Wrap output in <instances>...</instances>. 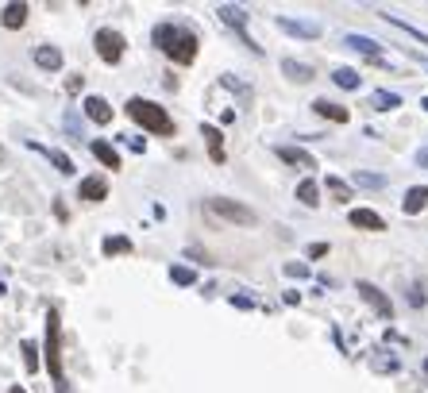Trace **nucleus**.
<instances>
[{
    "mask_svg": "<svg viewBox=\"0 0 428 393\" xmlns=\"http://www.w3.org/2000/svg\"><path fill=\"white\" fill-rule=\"evenodd\" d=\"M151 39H154V47H162V51H166L170 62H177V66H189V62L197 58V35L185 31V27L159 24Z\"/></svg>",
    "mask_w": 428,
    "mask_h": 393,
    "instance_id": "f257e3e1",
    "label": "nucleus"
},
{
    "mask_svg": "<svg viewBox=\"0 0 428 393\" xmlns=\"http://www.w3.org/2000/svg\"><path fill=\"white\" fill-rule=\"evenodd\" d=\"M127 116L143 127V131H154V135H174V120L162 104L154 101H143V97H132L127 101Z\"/></svg>",
    "mask_w": 428,
    "mask_h": 393,
    "instance_id": "f03ea898",
    "label": "nucleus"
},
{
    "mask_svg": "<svg viewBox=\"0 0 428 393\" xmlns=\"http://www.w3.org/2000/svg\"><path fill=\"white\" fill-rule=\"evenodd\" d=\"M42 355H47V370H51L54 385L66 393V370H62V320H58V309L47 312V347H42Z\"/></svg>",
    "mask_w": 428,
    "mask_h": 393,
    "instance_id": "7ed1b4c3",
    "label": "nucleus"
},
{
    "mask_svg": "<svg viewBox=\"0 0 428 393\" xmlns=\"http://www.w3.org/2000/svg\"><path fill=\"white\" fill-rule=\"evenodd\" d=\"M205 209H209L212 216L228 220V224H244V227L259 224V216H255V212L247 209V204H239V201H228V197H212V201H205Z\"/></svg>",
    "mask_w": 428,
    "mask_h": 393,
    "instance_id": "20e7f679",
    "label": "nucleus"
},
{
    "mask_svg": "<svg viewBox=\"0 0 428 393\" xmlns=\"http://www.w3.org/2000/svg\"><path fill=\"white\" fill-rule=\"evenodd\" d=\"M93 42H97V54H101V62H109V66H116V62L124 58V35L112 31V27H101Z\"/></svg>",
    "mask_w": 428,
    "mask_h": 393,
    "instance_id": "39448f33",
    "label": "nucleus"
},
{
    "mask_svg": "<svg viewBox=\"0 0 428 393\" xmlns=\"http://www.w3.org/2000/svg\"><path fill=\"white\" fill-rule=\"evenodd\" d=\"M359 297L370 305V309L378 312V316H394V305H390V297L378 285H370V282H359Z\"/></svg>",
    "mask_w": 428,
    "mask_h": 393,
    "instance_id": "423d86ee",
    "label": "nucleus"
},
{
    "mask_svg": "<svg viewBox=\"0 0 428 393\" xmlns=\"http://www.w3.org/2000/svg\"><path fill=\"white\" fill-rule=\"evenodd\" d=\"M77 197H81V201H104V197H109V182H104L101 174H93V177H81V185H77Z\"/></svg>",
    "mask_w": 428,
    "mask_h": 393,
    "instance_id": "0eeeda50",
    "label": "nucleus"
},
{
    "mask_svg": "<svg viewBox=\"0 0 428 393\" xmlns=\"http://www.w3.org/2000/svg\"><path fill=\"white\" fill-rule=\"evenodd\" d=\"M347 220H351V227H363V232H386V220L370 209H351Z\"/></svg>",
    "mask_w": 428,
    "mask_h": 393,
    "instance_id": "6e6552de",
    "label": "nucleus"
},
{
    "mask_svg": "<svg viewBox=\"0 0 428 393\" xmlns=\"http://www.w3.org/2000/svg\"><path fill=\"white\" fill-rule=\"evenodd\" d=\"M85 116L93 124H112V104L104 97H85Z\"/></svg>",
    "mask_w": 428,
    "mask_h": 393,
    "instance_id": "1a4fd4ad",
    "label": "nucleus"
},
{
    "mask_svg": "<svg viewBox=\"0 0 428 393\" xmlns=\"http://www.w3.org/2000/svg\"><path fill=\"white\" fill-rule=\"evenodd\" d=\"M278 159L290 162V166H301V170H317V159L301 147H278Z\"/></svg>",
    "mask_w": 428,
    "mask_h": 393,
    "instance_id": "9d476101",
    "label": "nucleus"
},
{
    "mask_svg": "<svg viewBox=\"0 0 428 393\" xmlns=\"http://www.w3.org/2000/svg\"><path fill=\"white\" fill-rule=\"evenodd\" d=\"M89 151L97 154V162H101L104 170H120V154H116V147H112V143L93 139V143H89Z\"/></svg>",
    "mask_w": 428,
    "mask_h": 393,
    "instance_id": "9b49d317",
    "label": "nucleus"
},
{
    "mask_svg": "<svg viewBox=\"0 0 428 393\" xmlns=\"http://www.w3.org/2000/svg\"><path fill=\"white\" fill-rule=\"evenodd\" d=\"M312 112H320V116H328V120H336V124H347V120H351V112H347L344 104L328 101V97H320V101H312Z\"/></svg>",
    "mask_w": 428,
    "mask_h": 393,
    "instance_id": "f8f14e48",
    "label": "nucleus"
},
{
    "mask_svg": "<svg viewBox=\"0 0 428 393\" xmlns=\"http://www.w3.org/2000/svg\"><path fill=\"white\" fill-rule=\"evenodd\" d=\"M35 66L39 70H62V51L58 47H39V51H35Z\"/></svg>",
    "mask_w": 428,
    "mask_h": 393,
    "instance_id": "ddd939ff",
    "label": "nucleus"
},
{
    "mask_svg": "<svg viewBox=\"0 0 428 393\" xmlns=\"http://www.w3.org/2000/svg\"><path fill=\"white\" fill-rule=\"evenodd\" d=\"M347 47H351V51H363L367 58H374V62H382V51H378V42L367 39V35H347Z\"/></svg>",
    "mask_w": 428,
    "mask_h": 393,
    "instance_id": "4468645a",
    "label": "nucleus"
},
{
    "mask_svg": "<svg viewBox=\"0 0 428 393\" xmlns=\"http://www.w3.org/2000/svg\"><path fill=\"white\" fill-rule=\"evenodd\" d=\"M201 131H205V143H209V154H212V162H224V135H220L212 124H205Z\"/></svg>",
    "mask_w": 428,
    "mask_h": 393,
    "instance_id": "2eb2a0df",
    "label": "nucleus"
},
{
    "mask_svg": "<svg viewBox=\"0 0 428 393\" xmlns=\"http://www.w3.org/2000/svg\"><path fill=\"white\" fill-rule=\"evenodd\" d=\"M425 204H428V185H417V189L405 193V204H402V209L409 212V216H417V212L425 209Z\"/></svg>",
    "mask_w": 428,
    "mask_h": 393,
    "instance_id": "dca6fc26",
    "label": "nucleus"
},
{
    "mask_svg": "<svg viewBox=\"0 0 428 393\" xmlns=\"http://www.w3.org/2000/svg\"><path fill=\"white\" fill-rule=\"evenodd\" d=\"M278 27H282V31H290V35H305V39H317L320 35V27L317 24H301V19H278Z\"/></svg>",
    "mask_w": 428,
    "mask_h": 393,
    "instance_id": "f3484780",
    "label": "nucleus"
},
{
    "mask_svg": "<svg viewBox=\"0 0 428 393\" xmlns=\"http://www.w3.org/2000/svg\"><path fill=\"white\" fill-rule=\"evenodd\" d=\"M297 201L309 204V209H317V204H320V185L312 182V177H305V182L297 185Z\"/></svg>",
    "mask_w": 428,
    "mask_h": 393,
    "instance_id": "a211bd4d",
    "label": "nucleus"
},
{
    "mask_svg": "<svg viewBox=\"0 0 428 393\" xmlns=\"http://www.w3.org/2000/svg\"><path fill=\"white\" fill-rule=\"evenodd\" d=\"M282 74L294 77V81H312V66H305V62H294V58L282 62Z\"/></svg>",
    "mask_w": 428,
    "mask_h": 393,
    "instance_id": "6ab92c4d",
    "label": "nucleus"
},
{
    "mask_svg": "<svg viewBox=\"0 0 428 393\" xmlns=\"http://www.w3.org/2000/svg\"><path fill=\"white\" fill-rule=\"evenodd\" d=\"M0 19H4V27H12V31H16V27H24L27 24V4H8Z\"/></svg>",
    "mask_w": 428,
    "mask_h": 393,
    "instance_id": "aec40b11",
    "label": "nucleus"
},
{
    "mask_svg": "<svg viewBox=\"0 0 428 393\" xmlns=\"http://www.w3.org/2000/svg\"><path fill=\"white\" fill-rule=\"evenodd\" d=\"M370 104H374L378 112H390V109H397V104H402V97H397V93H386V89H378L374 97H370Z\"/></svg>",
    "mask_w": 428,
    "mask_h": 393,
    "instance_id": "412c9836",
    "label": "nucleus"
},
{
    "mask_svg": "<svg viewBox=\"0 0 428 393\" xmlns=\"http://www.w3.org/2000/svg\"><path fill=\"white\" fill-rule=\"evenodd\" d=\"M332 81H336V85H340V89H359V81H363V77H359V74H355V70H347V66H340V70H336V74H332Z\"/></svg>",
    "mask_w": 428,
    "mask_h": 393,
    "instance_id": "4be33fe9",
    "label": "nucleus"
},
{
    "mask_svg": "<svg viewBox=\"0 0 428 393\" xmlns=\"http://www.w3.org/2000/svg\"><path fill=\"white\" fill-rule=\"evenodd\" d=\"M382 19H386V24H394V27H402V31H405V35H413V39H417V42H425V47H428V35H425V31H420V27H413V24H405V19H397V16H382Z\"/></svg>",
    "mask_w": 428,
    "mask_h": 393,
    "instance_id": "5701e85b",
    "label": "nucleus"
},
{
    "mask_svg": "<svg viewBox=\"0 0 428 393\" xmlns=\"http://www.w3.org/2000/svg\"><path fill=\"white\" fill-rule=\"evenodd\" d=\"M220 16H224V24H232L235 31H244L247 27V12L244 8H220Z\"/></svg>",
    "mask_w": 428,
    "mask_h": 393,
    "instance_id": "b1692460",
    "label": "nucleus"
},
{
    "mask_svg": "<svg viewBox=\"0 0 428 393\" xmlns=\"http://www.w3.org/2000/svg\"><path fill=\"white\" fill-rule=\"evenodd\" d=\"M47 159L58 166V174H74V162H70V154H62V151H47Z\"/></svg>",
    "mask_w": 428,
    "mask_h": 393,
    "instance_id": "393cba45",
    "label": "nucleus"
},
{
    "mask_svg": "<svg viewBox=\"0 0 428 393\" xmlns=\"http://www.w3.org/2000/svg\"><path fill=\"white\" fill-rule=\"evenodd\" d=\"M132 251V243L124 239V235H116V239H104V255H124Z\"/></svg>",
    "mask_w": 428,
    "mask_h": 393,
    "instance_id": "a878e982",
    "label": "nucleus"
},
{
    "mask_svg": "<svg viewBox=\"0 0 428 393\" xmlns=\"http://www.w3.org/2000/svg\"><path fill=\"white\" fill-rule=\"evenodd\" d=\"M170 278H174L177 285H193V282H197V274H193L189 266H174V270H170Z\"/></svg>",
    "mask_w": 428,
    "mask_h": 393,
    "instance_id": "bb28decb",
    "label": "nucleus"
},
{
    "mask_svg": "<svg viewBox=\"0 0 428 393\" xmlns=\"http://www.w3.org/2000/svg\"><path fill=\"white\" fill-rule=\"evenodd\" d=\"M24 367L39 370V351H35V343H24Z\"/></svg>",
    "mask_w": 428,
    "mask_h": 393,
    "instance_id": "cd10ccee",
    "label": "nucleus"
},
{
    "mask_svg": "<svg viewBox=\"0 0 428 393\" xmlns=\"http://www.w3.org/2000/svg\"><path fill=\"white\" fill-rule=\"evenodd\" d=\"M328 189L336 193L340 201H351V189H347V185H344V182H340V177H328Z\"/></svg>",
    "mask_w": 428,
    "mask_h": 393,
    "instance_id": "c85d7f7f",
    "label": "nucleus"
},
{
    "mask_svg": "<svg viewBox=\"0 0 428 393\" xmlns=\"http://www.w3.org/2000/svg\"><path fill=\"white\" fill-rule=\"evenodd\" d=\"M285 274H290V278H305V274H309V266H305V262H290Z\"/></svg>",
    "mask_w": 428,
    "mask_h": 393,
    "instance_id": "c756f323",
    "label": "nucleus"
},
{
    "mask_svg": "<svg viewBox=\"0 0 428 393\" xmlns=\"http://www.w3.org/2000/svg\"><path fill=\"white\" fill-rule=\"evenodd\" d=\"M324 255H328V243H312L309 247V259H324Z\"/></svg>",
    "mask_w": 428,
    "mask_h": 393,
    "instance_id": "7c9ffc66",
    "label": "nucleus"
},
{
    "mask_svg": "<svg viewBox=\"0 0 428 393\" xmlns=\"http://www.w3.org/2000/svg\"><path fill=\"white\" fill-rule=\"evenodd\" d=\"M355 182H363V185H382V177H370V174H359Z\"/></svg>",
    "mask_w": 428,
    "mask_h": 393,
    "instance_id": "2f4dec72",
    "label": "nucleus"
},
{
    "mask_svg": "<svg viewBox=\"0 0 428 393\" xmlns=\"http://www.w3.org/2000/svg\"><path fill=\"white\" fill-rule=\"evenodd\" d=\"M8 393H27V390H24V385H12V390H8Z\"/></svg>",
    "mask_w": 428,
    "mask_h": 393,
    "instance_id": "473e14b6",
    "label": "nucleus"
},
{
    "mask_svg": "<svg viewBox=\"0 0 428 393\" xmlns=\"http://www.w3.org/2000/svg\"><path fill=\"white\" fill-rule=\"evenodd\" d=\"M420 162H425V166H428V151H420Z\"/></svg>",
    "mask_w": 428,
    "mask_h": 393,
    "instance_id": "72a5a7b5",
    "label": "nucleus"
},
{
    "mask_svg": "<svg viewBox=\"0 0 428 393\" xmlns=\"http://www.w3.org/2000/svg\"><path fill=\"white\" fill-rule=\"evenodd\" d=\"M420 109H425V112H428V97H425V101H420Z\"/></svg>",
    "mask_w": 428,
    "mask_h": 393,
    "instance_id": "f704fd0d",
    "label": "nucleus"
},
{
    "mask_svg": "<svg viewBox=\"0 0 428 393\" xmlns=\"http://www.w3.org/2000/svg\"><path fill=\"white\" fill-rule=\"evenodd\" d=\"M425 374H428V359H425Z\"/></svg>",
    "mask_w": 428,
    "mask_h": 393,
    "instance_id": "c9c22d12",
    "label": "nucleus"
},
{
    "mask_svg": "<svg viewBox=\"0 0 428 393\" xmlns=\"http://www.w3.org/2000/svg\"><path fill=\"white\" fill-rule=\"evenodd\" d=\"M425 66H428V62H425Z\"/></svg>",
    "mask_w": 428,
    "mask_h": 393,
    "instance_id": "e433bc0d",
    "label": "nucleus"
}]
</instances>
